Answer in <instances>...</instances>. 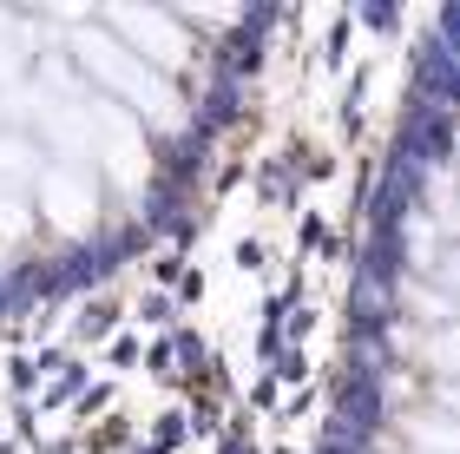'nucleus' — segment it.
<instances>
[{
  "mask_svg": "<svg viewBox=\"0 0 460 454\" xmlns=\"http://www.w3.org/2000/svg\"><path fill=\"white\" fill-rule=\"evenodd\" d=\"M86 67H99V73L112 79V86H132V93H138V106L152 112V119H178V99H172V86H158V79L145 73L138 59L125 53V47H112V40H86Z\"/></svg>",
  "mask_w": 460,
  "mask_h": 454,
  "instance_id": "1",
  "label": "nucleus"
}]
</instances>
